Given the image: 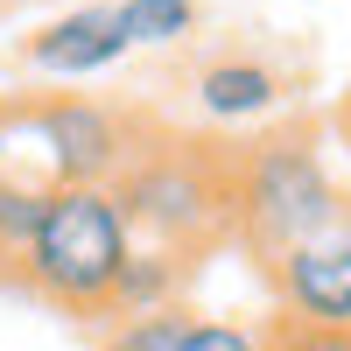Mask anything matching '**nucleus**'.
<instances>
[{"mask_svg": "<svg viewBox=\"0 0 351 351\" xmlns=\"http://www.w3.org/2000/svg\"><path fill=\"white\" fill-rule=\"evenodd\" d=\"M183 267H190V260L176 253V246H141V239H134L127 267H120V288H112V309H120V316L176 309V288H183Z\"/></svg>", "mask_w": 351, "mask_h": 351, "instance_id": "obj_8", "label": "nucleus"}, {"mask_svg": "<svg viewBox=\"0 0 351 351\" xmlns=\"http://www.w3.org/2000/svg\"><path fill=\"white\" fill-rule=\"evenodd\" d=\"M197 112L204 120H218V127H246L260 120V112H274L288 99V77L274 64H260V56H218V64H204L197 71Z\"/></svg>", "mask_w": 351, "mask_h": 351, "instance_id": "obj_7", "label": "nucleus"}, {"mask_svg": "<svg viewBox=\"0 0 351 351\" xmlns=\"http://www.w3.org/2000/svg\"><path fill=\"white\" fill-rule=\"evenodd\" d=\"M28 127H36L49 183H106L112 190V176L141 155L134 120L99 99H43V106H28Z\"/></svg>", "mask_w": 351, "mask_h": 351, "instance_id": "obj_4", "label": "nucleus"}, {"mask_svg": "<svg viewBox=\"0 0 351 351\" xmlns=\"http://www.w3.org/2000/svg\"><path fill=\"white\" fill-rule=\"evenodd\" d=\"M274 295H281V324L302 330H351V218H337L330 232L288 246L274 267Z\"/></svg>", "mask_w": 351, "mask_h": 351, "instance_id": "obj_5", "label": "nucleus"}, {"mask_svg": "<svg viewBox=\"0 0 351 351\" xmlns=\"http://www.w3.org/2000/svg\"><path fill=\"white\" fill-rule=\"evenodd\" d=\"M127 253H134V225L120 211V197L106 183H56L36 239L14 260V281L71 316H99L112 309Z\"/></svg>", "mask_w": 351, "mask_h": 351, "instance_id": "obj_1", "label": "nucleus"}, {"mask_svg": "<svg viewBox=\"0 0 351 351\" xmlns=\"http://www.w3.org/2000/svg\"><path fill=\"white\" fill-rule=\"evenodd\" d=\"M21 56L43 77H99V71H112L127 56V36H120V14L112 8H71V14L43 21Z\"/></svg>", "mask_w": 351, "mask_h": 351, "instance_id": "obj_6", "label": "nucleus"}, {"mask_svg": "<svg viewBox=\"0 0 351 351\" xmlns=\"http://www.w3.org/2000/svg\"><path fill=\"white\" fill-rule=\"evenodd\" d=\"M267 351H351V330H302V324H267Z\"/></svg>", "mask_w": 351, "mask_h": 351, "instance_id": "obj_13", "label": "nucleus"}, {"mask_svg": "<svg viewBox=\"0 0 351 351\" xmlns=\"http://www.w3.org/2000/svg\"><path fill=\"white\" fill-rule=\"evenodd\" d=\"M176 351H267V330L239 324V316H190V330L176 337Z\"/></svg>", "mask_w": 351, "mask_h": 351, "instance_id": "obj_11", "label": "nucleus"}, {"mask_svg": "<svg viewBox=\"0 0 351 351\" xmlns=\"http://www.w3.org/2000/svg\"><path fill=\"white\" fill-rule=\"evenodd\" d=\"M337 218H344V190L302 134L253 141L232 162V232L253 246L260 267H274L288 246L330 232Z\"/></svg>", "mask_w": 351, "mask_h": 351, "instance_id": "obj_2", "label": "nucleus"}, {"mask_svg": "<svg viewBox=\"0 0 351 351\" xmlns=\"http://www.w3.org/2000/svg\"><path fill=\"white\" fill-rule=\"evenodd\" d=\"M120 36L127 49H169L197 28V0H120Z\"/></svg>", "mask_w": 351, "mask_h": 351, "instance_id": "obj_10", "label": "nucleus"}, {"mask_svg": "<svg viewBox=\"0 0 351 351\" xmlns=\"http://www.w3.org/2000/svg\"><path fill=\"white\" fill-rule=\"evenodd\" d=\"M99 351H120V344H99Z\"/></svg>", "mask_w": 351, "mask_h": 351, "instance_id": "obj_14", "label": "nucleus"}, {"mask_svg": "<svg viewBox=\"0 0 351 351\" xmlns=\"http://www.w3.org/2000/svg\"><path fill=\"white\" fill-rule=\"evenodd\" d=\"M49 176L43 169H0V274H14L21 246L36 239V225L49 211Z\"/></svg>", "mask_w": 351, "mask_h": 351, "instance_id": "obj_9", "label": "nucleus"}, {"mask_svg": "<svg viewBox=\"0 0 351 351\" xmlns=\"http://www.w3.org/2000/svg\"><path fill=\"white\" fill-rule=\"evenodd\" d=\"M112 197H120L134 239L155 232V239L176 246V253L232 232V162L197 155L190 141H155V148H141L120 176H112Z\"/></svg>", "mask_w": 351, "mask_h": 351, "instance_id": "obj_3", "label": "nucleus"}, {"mask_svg": "<svg viewBox=\"0 0 351 351\" xmlns=\"http://www.w3.org/2000/svg\"><path fill=\"white\" fill-rule=\"evenodd\" d=\"M190 330L183 309H148V316H120V351H176V337Z\"/></svg>", "mask_w": 351, "mask_h": 351, "instance_id": "obj_12", "label": "nucleus"}, {"mask_svg": "<svg viewBox=\"0 0 351 351\" xmlns=\"http://www.w3.org/2000/svg\"><path fill=\"white\" fill-rule=\"evenodd\" d=\"M344 218H351V204H344Z\"/></svg>", "mask_w": 351, "mask_h": 351, "instance_id": "obj_15", "label": "nucleus"}]
</instances>
